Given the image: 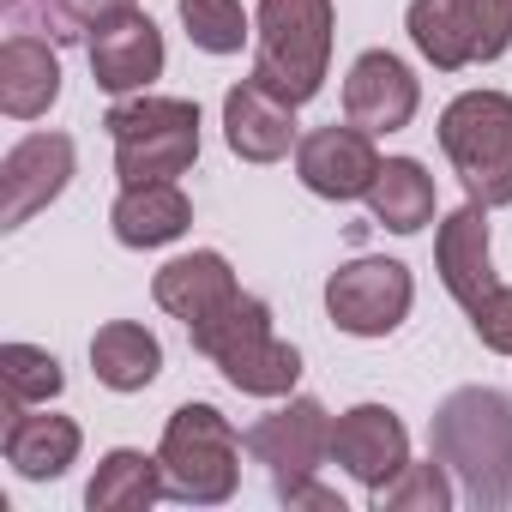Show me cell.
I'll return each instance as SVG.
<instances>
[{"label":"cell","mask_w":512,"mask_h":512,"mask_svg":"<svg viewBox=\"0 0 512 512\" xmlns=\"http://www.w3.org/2000/svg\"><path fill=\"white\" fill-rule=\"evenodd\" d=\"M434 458L452 470L476 512L512 506V398L494 386H458L428 422Z\"/></svg>","instance_id":"6da1fadb"},{"label":"cell","mask_w":512,"mask_h":512,"mask_svg":"<svg viewBox=\"0 0 512 512\" xmlns=\"http://www.w3.org/2000/svg\"><path fill=\"white\" fill-rule=\"evenodd\" d=\"M332 0H260L253 13V79L290 97L296 109L326 91L332 67Z\"/></svg>","instance_id":"7a4b0ae2"},{"label":"cell","mask_w":512,"mask_h":512,"mask_svg":"<svg viewBox=\"0 0 512 512\" xmlns=\"http://www.w3.org/2000/svg\"><path fill=\"white\" fill-rule=\"evenodd\" d=\"M109 139H115V175L121 187L133 181H181L199 157V103L193 97H121L109 109Z\"/></svg>","instance_id":"3957f363"},{"label":"cell","mask_w":512,"mask_h":512,"mask_svg":"<svg viewBox=\"0 0 512 512\" xmlns=\"http://www.w3.org/2000/svg\"><path fill=\"white\" fill-rule=\"evenodd\" d=\"M241 446L247 440L229 428V416L217 404H181L157 440L169 494L187 506H223L241 482Z\"/></svg>","instance_id":"277c9868"},{"label":"cell","mask_w":512,"mask_h":512,"mask_svg":"<svg viewBox=\"0 0 512 512\" xmlns=\"http://www.w3.org/2000/svg\"><path fill=\"white\" fill-rule=\"evenodd\" d=\"M440 151L476 205H512V97L464 91L440 115Z\"/></svg>","instance_id":"5b68a950"},{"label":"cell","mask_w":512,"mask_h":512,"mask_svg":"<svg viewBox=\"0 0 512 512\" xmlns=\"http://www.w3.org/2000/svg\"><path fill=\"white\" fill-rule=\"evenodd\" d=\"M410 302H416L410 266L380 260V253H362V260H350L326 278V314L350 338H392L410 320Z\"/></svg>","instance_id":"8992f818"},{"label":"cell","mask_w":512,"mask_h":512,"mask_svg":"<svg viewBox=\"0 0 512 512\" xmlns=\"http://www.w3.org/2000/svg\"><path fill=\"white\" fill-rule=\"evenodd\" d=\"M247 452L272 470L278 488L320 476V464L332 458V416H326V404L320 398L278 404L272 416H260V422L247 428Z\"/></svg>","instance_id":"52a82bcc"},{"label":"cell","mask_w":512,"mask_h":512,"mask_svg":"<svg viewBox=\"0 0 512 512\" xmlns=\"http://www.w3.org/2000/svg\"><path fill=\"white\" fill-rule=\"evenodd\" d=\"M73 139L67 133H25L0 157V229H19L37 211H49L73 181Z\"/></svg>","instance_id":"ba28073f"},{"label":"cell","mask_w":512,"mask_h":512,"mask_svg":"<svg viewBox=\"0 0 512 512\" xmlns=\"http://www.w3.org/2000/svg\"><path fill=\"white\" fill-rule=\"evenodd\" d=\"M296 175L308 193L332 199V205H350V199H368L374 175H380V151H374V133H362L356 121H332V127H314L302 133L296 145Z\"/></svg>","instance_id":"9c48e42d"},{"label":"cell","mask_w":512,"mask_h":512,"mask_svg":"<svg viewBox=\"0 0 512 512\" xmlns=\"http://www.w3.org/2000/svg\"><path fill=\"white\" fill-rule=\"evenodd\" d=\"M422 109V85L416 73L392 55V49H368L350 61V79H344V121H356L362 133L386 139V133H404Z\"/></svg>","instance_id":"30bf717a"},{"label":"cell","mask_w":512,"mask_h":512,"mask_svg":"<svg viewBox=\"0 0 512 512\" xmlns=\"http://www.w3.org/2000/svg\"><path fill=\"white\" fill-rule=\"evenodd\" d=\"M332 464H344V476H356L374 494L410 464V428L386 404H356L332 416Z\"/></svg>","instance_id":"8fae6325"},{"label":"cell","mask_w":512,"mask_h":512,"mask_svg":"<svg viewBox=\"0 0 512 512\" xmlns=\"http://www.w3.org/2000/svg\"><path fill=\"white\" fill-rule=\"evenodd\" d=\"M223 139L241 163H278L302 145L296 133V103L278 97L272 85L260 79H241L223 91Z\"/></svg>","instance_id":"7c38bea8"},{"label":"cell","mask_w":512,"mask_h":512,"mask_svg":"<svg viewBox=\"0 0 512 512\" xmlns=\"http://www.w3.org/2000/svg\"><path fill=\"white\" fill-rule=\"evenodd\" d=\"M85 55H91L97 91H109V97H139L151 79H163V61H169L163 31H157L139 7L121 13V19H109L103 31H91Z\"/></svg>","instance_id":"4fadbf2b"},{"label":"cell","mask_w":512,"mask_h":512,"mask_svg":"<svg viewBox=\"0 0 512 512\" xmlns=\"http://www.w3.org/2000/svg\"><path fill=\"white\" fill-rule=\"evenodd\" d=\"M434 272L446 284V296L470 314L500 278H494V247H488V205H458L440 217L434 229Z\"/></svg>","instance_id":"5bb4252c"},{"label":"cell","mask_w":512,"mask_h":512,"mask_svg":"<svg viewBox=\"0 0 512 512\" xmlns=\"http://www.w3.org/2000/svg\"><path fill=\"white\" fill-rule=\"evenodd\" d=\"M79 422L73 416H55V410H13L7 416V434H0V452H7V464L25 476V482H55L79 464Z\"/></svg>","instance_id":"9a60e30c"},{"label":"cell","mask_w":512,"mask_h":512,"mask_svg":"<svg viewBox=\"0 0 512 512\" xmlns=\"http://www.w3.org/2000/svg\"><path fill=\"white\" fill-rule=\"evenodd\" d=\"M235 290H241V284H235V272H229V260H223L217 247L175 253V260L151 278V302H157L169 320H181V326H193V320L217 314Z\"/></svg>","instance_id":"2e32d148"},{"label":"cell","mask_w":512,"mask_h":512,"mask_svg":"<svg viewBox=\"0 0 512 512\" xmlns=\"http://www.w3.org/2000/svg\"><path fill=\"white\" fill-rule=\"evenodd\" d=\"M109 229L121 247H169L193 229V199L181 193V181H133L121 187V199L109 205Z\"/></svg>","instance_id":"e0dca14e"},{"label":"cell","mask_w":512,"mask_h":512,"mask_svg":"<svg viewBox=\"0 0 512 512\" xmlns=\"http://www.w3.org/2000/svg\"><path fill=\"white\" fill-rule=\"evenodd\" d=\"M55 97H61V61H55L49 37L13 31L0 43V109L13 121H37L55 109Z\"/></svg>","instance_id":"ac0fdd59"},{"label":"cell","mask_w":512,"mask_h":512,"mask_svg":"<svg viewBox=\"0 0 512 512\" xmlns=\"http://www.w3.org/2000/svg\"><path fill=\"white\" fill-rule=\"evenodd\" d=\"M91 374L109 392H145L163 374V344L157 332H145L139 320H109L91 338Z\"/></svg>","instance_id":"d6986e66"},{"label":"cell","mask_w":512,"mask_h":512,"mask_svg":"<svg viewBox=\"0 0 512 512\" xmlns=\"http://www.w3.org/2000/svg\"><path fill=\"white\" fill-rule=\"evenodd\" d=\"M163 494H169L163 458H151L139 446H115V452H103V464H97V476L85 488V506L91 512H145Z\"/></svg>","instance_id":"ffe728a7"},{"label":"cell","mask_w":512,"mask_h":512,"mask_svg":"<svg viewBox=\"0 0 512 512\" xmlns=\"http://www.w3.org/2000/svg\"><path fill=\"white\" fill-rule=\"evenodd\" d=\"M404 31H410L416 55H422L428 67H440V73L476 67V25H470V7H464V0H410Z\"/></svg>","instance_id":"44dd1931"},{"label":"cell","mask_w":512,"mask_h":512,"mask_svg":"<svg viewBox=\"0 0 512 512\" xmlns=\"http://www.w3.org/2000/svg\"><path fill=\"white\" fill-rule=\"evenodd\" d=\"M368 211L380 229L392 235H416L434 223V175L416 163V157H386L374 187H368Z\"/></svg>","instance_id":"7402d4cb"},{"label":"cell","mask_w":512,"mask_h":512,"mask_svg":"<svg viewBox=\"0 0 512 512\" xmlns=\"http://www.w3.org/2000/svg\"><path fill=\"white\" fill-rule=\"evenodd\" d=\"M217 374H223L235 392H247V398H290L296 380H302V356H296V344H284L278 332H260V338L223 350V356H217Z\"/></svg>","instance_id":"603a6c76"},{"label":"cell","mask_w":512,"mask_h":512,"mask_svg":"<svg viewBox=\"0 0 512 512\" xmlns=\"http://www.w3.org/2000/svg\"><path fill=\"white\" fill-rule=\"evenodd\" d=\"M133 7L139 0H7V19L13 31H37L49 43H91V31H103Z\"/></svg>","instance_id":"cb8c5ba5"},{"label":"cell","mask_w":512,"mask_h":512,"mask_svg":"<svg viewBox=\"0 0 512 512\" xmlns=\"http://www.w3.org/2000/svg\"><path fill=\"white\" fill-rule=\"evenodd\" d=\"M67 386L61 362L37 344H0V398H7V416L13 410H31V404H55Z\"/></svg>","instance_id":"d4e9b609"},{"label":"cell","mask_w":512,"mask_h":512,"mask_svg":"<svg viewBox=\"0 0 512 512\" xmlns=\"http://www.w3.org/2000/svg\"><path fill=\"white\" fill-rule=\"evenodd\" d=\"M260 332H272V308L260 302V296H229L217 314H205V320H193L187 326V338H193V350L205 356V362H217L223 350H235V344H247V338H260Z\"/></svg>","instance_id":"484cf974"},{"label":"cell","mask_w":512,"mask_h":512,"mask_svg":"<svg viewBox=\"0 0 512 512\" xmlns=\"http://www.w3.org/2000/svg\"><path fill=\"white\" fill-rule=\"evenodd\" d=\"M452 500H458V488H452V470H446L440 458L404 464L386 488L368 494V506H380V512H446Z\"/></svg>","instance_id":"4316f807"},{"label":"cell","mask_w":512,"mask_h":512,"mask_svg":"<svg viewBox=\"0 0 512 512\" xmlns=\"http://www.w3.org/2000/svg\"><path fill=\"white\" fill-rule=\"evenodd\" d=\"M181 25L193 49L205 55H241V43L253 37V19L241 13V0H181Z\"/></svg>","instance_id":"83f0119b"},{"label":"cell","mask_w":512,"mask_h":512,"mask_svg":"<svg viewBox=\"0 0 512 512\" xmlns=\"http://www.w3.org/2000/svg\"><path fill=\"white\" fill-rule=\"evenodd\" d=\"M470 326L482 338V350L494 356H512V284H494L476 308H470Z\"/></svg>","instance_id":"f1b7e54d"},{"label":"cell","mask_w":512,"mask_h":512,"mask_svg":"<svg viewBox=\"0 0 512 512\" xmlns=\"http://www.w3.org/2000/svg\"><path fill=\"white\" fill-rule=\"evenodd\" d=\"M278 500L296 512V506H320V512H344V500L320 482V476H308V482H290V488H278Z\"/></svg>","instance_id":"f546056e"}]
</instances>
